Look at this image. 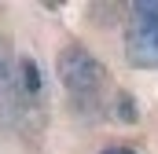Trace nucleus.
<instances>
[{
  "mask_svg": "<svg viewBox=\"0 0 158 154\" xmlns=\"http://www.w3.org/2000/svg\"><path fill=\"white\" fill-rule=\"evenodd\" d=\"M55 74H59V81H63V88H66L70 95H81V99L96 95V92L103 88V81H107L103 63H99L85 44H66V48L59 51Z\"/></svg>",
  "mask_w": 158,
  "mask_h": 154,
  "instance_id": "f03ea898",
  "label": "nucleus"
},
{
  "mask_svg": "<svg viewBox=\"0 0 158 154\" xmlns=\"http://www.w3.org/2000/svg\"><path fill=\"white\" fill-rule=\"evenodd\" d=\"M103 154H132V151H121V147H110V151H103Z\"/></svg>",
  "mask_w": 158,
  "mask_h": 154,
  "instance_id": "7ed1b4c3",
  "label": "nucleus"
},
{
  "mask_svg": "<svg viewBox=\"0 0 158 154\" xmlns=\"http://www.w3.org/2000/svg\"><path fill=\"white\" fill-rule=\"evenodd\" d=\"M125 59L136 70H155L158 66V0H136L129 7Z\"/></svg>",
  "mask_w": 158,
  "mask_h": 154,
  "instance_id": "f257e3e1",
  "label": "nucleus"
}]
</instances>
